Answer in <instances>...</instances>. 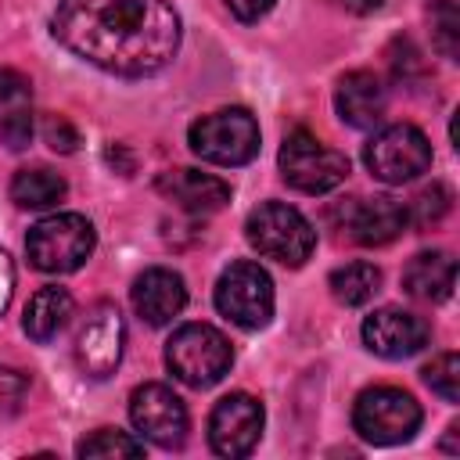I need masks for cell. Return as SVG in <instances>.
I'll use <instances>...</instances> for the list:
<instances>
[{"mask_svg":"<svg viewBox=\"0 0 460 460\" xmlns=\"http://www.w3.org/2000/svg\"><path fill=\"white\" fill-rule=\"evenodd\" d=\"M431 331L417 313L385 305L363 320V345L381 359H406L428 345Z\"/></svg>","mask_w":460,"mask_h":460,"instance_id":"obj_14","label":"cell"},{"mask_svg":"<svg viewBox=\"0 0 460 460\" xmlns=\"http://www.w3.org/2000/svg\"><path fill=\"white\" fill-rule=\"evenodd\" d=\"M216 309L241 331H259L273 320V280L270 273L252 262V259H237L230 262L219 280H216Z\"/></svg>","mask_w":460,"mask_h":460,"instance_id":"obj_8","label":"cell"},{"mask_svg":"<svg viewBox=\"0 0 460 460\" xmlns=\"http://www.w3.org/2000/svg\"><path fill=\"white\" fill-rule=\"evenodd\" d=\"M129 298H133V309H137V316L144 323L165 327V323H172L183 313V305H187V284H183V277L176 270L151 266V270H144L133 280V295Z\"/></svg>","mask_w":460,"mask_h":460,"instance_id":"obj_15","label":"cell"},{"mask_svg":"<svg viewBox=\"0 0 460 460\" xmlns=\"http://www.w3.org/2000/svg\"><path fill=\"white\" fill-rule=\"evenodd\" d=\"M140 453H144V438H133L129 431H119V428H97L75 446V456L83 460H119V456H140Z\"/></svg>","mask_w":460,"mask_h":460,"instance_id":"obj_23","label":"cell"},{"mask_svg":"<svg viewBox=\"0 0 460 460\" xmlns=\"http://www.w3.org/2000/svg\"><path fill=\"white\" fill-rule=\"evenodd\" d=\"M456 284V259L449 252H417L402 270V288L417 302H446Z\"/></svg>","mask_w":460,"mask_h":460,"instance_id":"obj_19","label":"cell"},{"mask_svg":"<svg viewBox=\"0 0 460 460\" xmlns=\"http://www.w3.org/2000/svg\"><path fill=\"white\" fill-rule=\"evenodd\" d=\"M0 144L11 151L32 144V83L18 68H0Z\"/></svg>","mask_w":460,"mask_h":460,"instance_id":"obj_18","label":"cell"},{"mask_svg":"<svg viewBox=\"0 0 460 460\" xmlns=\"http://www.w3.org/2000/svg\"><path fill=\"white\" fill-rule=\"evenodd\" d=\"M11 291H14V266H11V255L0 248V316L11 302Z\"/></svg>","mask_w":460,"mask_h":460,"instance_id":"obj_30","label":"cell"},{"mask_svg":"<svg viewBox=\"0 0 460 460\" xmlns=\"http://www.w3.org/2000/svg\"><path fill=\"white\" fill-rule=\"evenodd\" d=\"M72 309H75L72 291H68V288H58V284H47V288H40V291L29 298L25 316H22V327H25V334H29L32 341L47 345V341L58 338V331L68 323Z\"/></svg>","mask_w":460,"mask_h":460,"instance_id":"obj_20","label":"cell"},{"mask_svg":"<svg viewBox=\"0 0 460 460\" xmlns=\"http://www.w3.org/2000/svg\"><path fill=\"white\" fill-rule=\"evenodd\" d=\"M244 237L259 255L291 270L305 266V259L316 248L313 223L295 205H284V201H262L259 208H252L244 219Z\"/></svg>","mask_w":460,"mask_h":460,"instance_id":"obj_2","label":"cell"},{"mask_svg":"<svg viewBox=\"0 0 460 460\" xmlns=\"http://www.w3.org/2000/svg\"><path fill=\"white\" fill-rule=\"evenodd\" d=\"M43 140H47L54 151H61V155H72L75 144H79V133H75V126H72L65 115H47V122H43Z\"/></svg>","mask_w":460,"mask_h":460,"instance_id":"obj_28","label":"cell"},{"mask_svg":"<svg viewBox=\"0 0 460 460\" xmlns=\"http://www.w3.org/2000/svg\"><path fill=\"white\" fill-rule=\"evenodd\" d=\"M428 25H431V43L442 58L456 61L460 58V11L453 0H428Z\"/></svg>","mask_w":460,"mask_h":460,"instance_id":"obj_25","label":"cell"},{"mask_svg":"<svg viewBox=\"0 0 460 460\" xmlns=\"http://www.w3.org/2000/svg\"><path fill=\"white\" fill-rule=\"evenodd\" d=\"M331 4L349 11V14H374V11H381L385 0H331Z\"/></svg>","mask_w":460,"mask_h":460,"instance_id":"obj_31","label":"cell"},{"mask_svg":"<svg viewBox=\"0 0 460 460\" xmlns=\"http://www.w3.org/2000/svg\"><path fill=\"white\" fill-rule=\"evenodd\" d=\"M93 244H97V230L79 212L43 216L25 237L29 262L40 273H72V270H79L93 255Z\"/></svg>","mask_w":460,"mask_h":460,"instance_id":"obj_6","label":"cell"},{"mask_svg":"<svg viewBox=\"0 0 460 460\" xmlns=\"http://www.w3.org/2000/svg\"><path fill=\"white\" fill-rule=\"evenodd\" d=\"M68 194L65 176H58L47 165H32V169H18L11 180V201L18 208H50Z\"/></svg>","mask_w":460,"mask_h":460,"instance_id":"obj_21","label":"cell"},{"mask_svg":"<svg viewBox=\"0 0 460 460\" xmlns=\"http://www.w3.org/2000/svg\"><path fill=\"white\" fill-rule=\"evenodd\" d=\"M25 392H29V377L7 363H0V420L14 417L25 402Z\"/></svg>","mask_w":460,"mask_h":460,"instance_id":"obj_27","label":"cell"},{"mask_svg":"<svg viewBox=\"0 0 460 460\" xmlns=\"http://www.w3.org/2000/svg\"><path fill=\"white\" fill-rule=\"evenodd\" d=\"M424 413H420V402L395 388V385H374V388H363L352 402V428L363 442L370 446H399V442H410L420 428Z\"/></svg>","mask_w":460,"mask_h":460,"instance_id":"obj_5","label":"cell"},{"mask_svg":"<svg viewBox=\"0 0 460 460\" xmlns=\"http://www.w3.org/2000/svg\"><path fill=\"white\" fill-rule=\"evenodd\" d=\"M334 108H338L341 122H349L352 129H370L381 122V115L388 108V90L374 72L352 68L334 86Z\"/></svg>","mask_w":460,"mask_h":460,"instance_id":"obj_17","label":"cell"},{"mask_svg":"<svg viewBox=\"0 0 460 460\" xmlns=\"http://www.w3.org/2000/svg\"><path fill=\"white\" fill-rule=\"evenodd\" d=\"M262 424H266L262 402L248 392H230L208 413V446L216 456H230V460L248 456L262 438Z\"/></svg>","mask_w":460,"mask_h":460,"instance_id":"obj_12","label":"cell"},{"mask_svg":"<svg viewBox=\"0 0 460 460\" xmlns=\"http://www.w3.org/2000/svg\"><path fill=\"white\" fill-rule=\"evenodd\" d=\"M259 122L248 108H219L190 122L187 144L201 162L212 165H248L259 155Z\"/></svg>","mask_w":460,"mask_h":460,"instance_id":"obj_4","label":"cell"},{"mask_svg":"<svg viewBox=\"0 0 460 460\" xmlns=\"http://www.w3.org/2000/svg\"><path fill=\"white\" fill-rule=\"evenodd\" d=\"M223 4L230 7L234 18H241V22H259V18H266V14L273 11L277 0H223Z\"/></svg>","mask_w":460,"mask_h":460,"instance_id":"obj_29","label":"cell"},{"mask_svg":"<svg viewBox=\"0 0 460 460\" xmlns=\"http://www.w3.org/2000/svg\"><path fill=\"white\" fill-rule=\"evenodd\" d=\"M327 288L341 305H363L381 291V270L374 262L356 259V262H345V266L331 270Z\"/></svg>","mask_w":460,"mask_h":460,"instance_id":"obj_22","label":"cell"},{"mask_svg":"<svg viewBox=\"0 0 460 460\" xmlns=\"http://www.w3.org/2000/svg\"><path fill=\"white\" fill-rule=\"evenodd\" d=\"M334 230L341 237L363 244V248H381L392 244L406 226V205L395 201L392 194H374V198H345L334 212Z\"/></svg>","mask_w":460,"mask_h":460,"instance_id":"obj_11","label":"cell"},{"mask_svg":"<svg viewBox=\"0 0 460 460\" xmlns=\"http://www.w3.org/2000/svg\"><path fill=\"white\" fill-rule=\"evenodd\" d=\"M165 367L176 381L190 388H212L234 367V349L226 334L212 323H183L165 341Z\"/></svg>","mask_w":460,"mask_h":460,"instance_id":"obj_3","label":"cell"},{"mask_svg":"<svg viewBox=\"0 0 460 460\" xmlns=\"http://www.w3.org/2000/svg\"><path fill=\"white\" fill-rule=\"evenodd\" d=\"M50 32L75 58L126 79L162 72L180 50V14L165 0H61Z\"/></svg>","mask_w":460,"mask_h":460,"instance_id":"obj_1","label":"cell"},{"mask_svg":"<svg viewBox=\"0 0 460 460\" xmlns=\"http://www.w3.org/2000/svg\"><path fill=\"white\" fill-rule=\"evenodd\" d=\"M122 345H126V323L119 305L97 302L75 331V363L86 377L101 381L115 374V367L122 363Z\"/></svg>","mask_w":460,"mask_h":460,"instance_id":"obj_13","label":"cell"},{"mask_svg":"<svg viewBox=\"0 0 460 460\" xmlns=\"http://www.w3.org/2000/svg\"><path fill=\"white\" fill-rule=\"evenodd\" d=\"M155 190L190 216L219 212L230 201V183L212 172H198V169H165L158 172Z\"/></svg>","mask_w":460,"mask_h":460,"instance_id":"obj_16","label":"cell"},{"mask_svg":"<svg viewBox=\"0 0 460 460\" xmlns=\"http://www.w3.org/2000/svg\"><path fill=\"white\" fill-rule=\"evenodd\" d=\"M129 420H133V428L144 442L162 446V449H180L183 438H187V428H190L183 399L162 381H147V385L133 388Z\"/></svg>","mask_w":460,"mask_h":460,"instance_id":"obj_10","label":"cell"},{"mask_svg":"<svg viewBox=\"0 0 460 460\" xmlns=\"http://www.w3.org/2000/svg\"><path fill=\"white\" fill-rule=\"evenodd\" d=\"M363 162L381 183H410L431 165V144L413 122H392L370 137L363 147Z\"/></svg>","mask_w":460,"mask_h":460,"instance_id":"obj_9","label":"cell"},{"mask_svg":"<svg viewBox=\"0 0 460 460\" xmlns=\"http://www.w3.org/2000/svg\"><path fill=\"white\" fill-rule=\"evenodd\" d=\"M280 180L298 194H327L349 176V158L323 140H316L309 129H291L277 155Z\"/></svg>","mask_w":460,"mask_h":460,"instance_id":"obj_7","label":"cell"},{"mask_svg":"<svg viewBox=\"0 0 460 460\" xmlns=\"http://www.w3.org/2000/svg\"><path fill=\"white\" fill-rule=\"evenodd\" d=\"M424 385L442 395L446 402H456L460 399V356L456 352H438L424 370H420Z\"/></svg>","mask_w":460,"mask_h":460,"instance_id":"obj_26","label":"cell"},{"mask_svg":"<svg viewBox=\"0 0 460 460\" xmlns=\"http://www.w3.org/2000/svg\"><path fill=\"white\" fill-rule=\"evenodd\" d=\"M449 212H453V190H449V183H438V180L428 183V187H420L417 198L406 205V219H410L417 230L438 226Z\"/></svg>","mask_w":460,"mask_h":460,"instance_id":"obj_24","label":"cell"}]
</instances>
